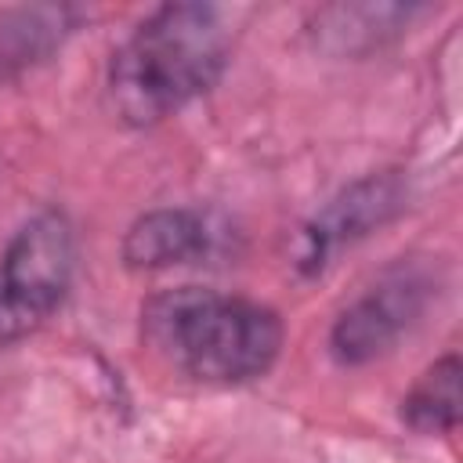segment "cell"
<instances>
[{
  "label": "cell",
  "mask_w": 463,
  "mask_h": 463,
  "mask_svg": "<svg viewBox=\"0 0 463 463\" xmlns=\"http://www.w3.org/2000/svg\"><path fill=\"white\" fill-rule=\"evenodd\" d=\"M232 61V29L213 4H159L112 51L105 105L134 130L156 127L210 94Z\"/></svg>",
  "instance_id": "6da1fadb"
},
{
  "label": "cell",
  "mask_w": 463,
  "mask_h": 463,
  "mask_svg": "<svg viewBox=\"0 0 463 463\" xmlns=\"http://www.w3.org/2000/svg\"><path fill=\"white\" fill-rule=\"evenodd\" d=\"M286 326L264 300L206 286L159 289L141 304L148 354L199 387H242L282 354Z\"/></svg>",
  "instance_id": "7a4b0ae2"
},
{
  "label": "cell",
  "mask_w": 463,
  "mask_h": 463,
  "mask_svg": "<svg viewBox=\"0 0 463 463\" xmlns=\"http://www.w3.org/2000/svg\"><path fill=\"white\" fill-rule=\"evenodd\" d=\"M76 228L61 206L29 213L0 253V347L47 326L76 279Z\"/></svg>",
  "instance_id": "3957f363"
},
{
  "label": "cell",
  "mask_w": 463,
  "mask_h": 463,
  "mask_svg": "<svg viewBox=\"0 0 463 463\" xmlns=\"http://www.w3.org/2000/svg\"><path fill=\"white\" fill-rule=\"evenodd\" d=\"M434 279L420 268H391L365 293H358L329 326V358L344 369L369 365L398 347V340L423 318Z\"/></svg>",
  "instance_id": "277c9868"
},
{
  "label": "cell",
  "mask_w": 463,
  "mask_h": 463,
  "mask_svg": "<svg viewBox=\"0 0 463 463\" xmlns=\"http://www.w3.org/2000/svg\"><path fill=\"white\" fill-rule=\"evenodd\" d=\"M409 199V184L398 170H373L344 184L326 206H318L293 235V268L304 279L322 275L333 257L376 228L391 224Z\"/></svg>",
  "instance_id": "5b68a950"
},
{
  "label": "cell",
  "mask_w": 463,
  "mask_h": 463,
  "mask_svg": "<svg viewBox=\"0 0 463 463\" xmlns=\"http://www.w3.org/2000/svg\"><path fill=\"white\" fill-rule=\"evenodd\" d=\"M221 246V228L210 213L192 206H156L137 213L119 242V257L130 271H166L181 264H203Z\"/></svg>",
  "instance_id": "8992f818"
},
{
  "label": "cell",
  "mask_w": 463,
  "mask_h": 463,
  "mask_svg": "<svg viewBox=\"0 0 463 463\" xmlns=\"http://www.w3.org/2000/svg\"><path fill=\"white\" fill-rule=\"evenodd\" d=\"M416 14L412 4H329L311 14L307 36L333 58H365L394 43Z\"/></svg>",
  "instance_id": "52a82bcc"
},
{
  "label": "cell",
  "mask_w": 463,
  "mask_h": 463,
  "mask_svg": "<svg viewBox=\"0 0 463 463\" xmlns=\"http://www.w3.org/2000/svg\"><path fill=\"white\" fill-rule=\"evenodd\" d=\"M80 11L69 4H22L0 11V83L51 61L76 33Z\"/></svg>",
  "instance_id": "ba28073f"
},
{
  "label": "cell",
  "mask_w": 463,
  "mask_h": 463,
  "mask_svg": "<svg viewBox=\"0 0 463 463\" xmlns=\"http://www.w3.org/2000/svg\"><path fill=\"white\" fill-rule=\"evenodd\" d=\"M459 383H463V362L456 351L434 358L412 387L402 394L398 416L412 434L434 438V434H452L459 427Z\"/></svg>",
  "instance_id": "9c48e42d"
}]
</instances>
